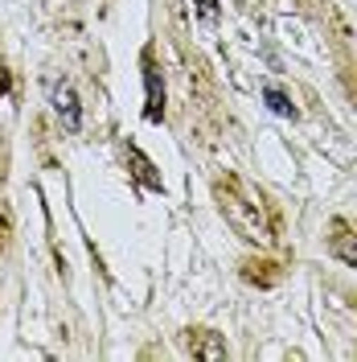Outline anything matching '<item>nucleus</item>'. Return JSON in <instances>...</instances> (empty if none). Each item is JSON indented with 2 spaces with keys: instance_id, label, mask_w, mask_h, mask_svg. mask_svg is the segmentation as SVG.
<instances>
[{
  "instance_id": "obj_1",
  "label": "nucleus",
  "mask_w": 357,
  "mask_h": 362,
  "mask_svg": "<svg viewBox=\"0 0 357 362\" xmlns=\"http://www.w3.org/2000/svg\"><path fill=\"white\" fill-rule=\"evenodd\" d=\"M54 112L62 115V124H66L70 132H78L83 128V112H78V99H74V90L70 87H54Z\"/></svg>"
},
{
  "instance_id": "obj_2",
  "label": "nucleus",
  "mask_w": 357,
  "mask_h": 362,
  "mask_svg": "<svg viewBox=\"0 0 357 362\" xmlns=\"http://www.w3.org/2000/svg\"><path fill=\"white\" fill-rule=\"evenodd\" d=\"M263 99H267V107H271L275 115H284V119H296V107L288 103V95H284V90L267 87V90H263Z\"/></svg>"
},
{
  "instance_id": "obj_3",
  "label": "nucleus",
  "mask_w": 357,
  "mask_h": 362,
  "mask_svg": "<svg viewBox=\"0 0 357 362\" xmlns=\"http://www.w3.org/2000/svg\"><path fill=\"white\" fill-rule=\"evenodd\" d=\"M144 78H148V119H160V103H164V90H160V83H157V74H152V70H148Z\"/></svg>"
},
{
  "instance_id": "obj_4",
  "label": "nucleus",
  "mask_w": 357,
  "mask_h": 362,
  "mask_svg": "<svg viewBox=\"0 0 357 362\" xmlns=\"http://www.w3.org/2000/svg\"><path fill=\"white\" fill-rule=\"evenodd\" d=\"M333 251L341 255V259H349V264H357V243H353V239L337 235V239H333Z\"/></svg>"
},
{
  "instance_id": "obj_5",
  "label": "nucleus",
  "mask_w": 357,
  "mask_h": 362,
  "mask_svg": "<svg viewBox=\"0 0 357 362\" xmlns=\"http://www.w3.org/2000/svg\"><path fill=\"white\" fill-rule=\"evenodd\" d=\"M214 13H218V0H201V17L214 21Z\"/></svg>"
}]
</instances>
